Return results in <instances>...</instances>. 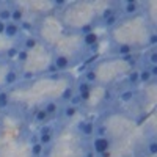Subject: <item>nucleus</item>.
<instances>
[{"label":"nucleus","instance_id":"f257e3e1","mask_svg":"<svg viewBox=\"0 0 157 157\" xmlns=\"http://www.w3.org/2000/svg\"><path fill=\"white\" fill-rule=\"evenodd\" d=\"M110 140L107 137H96L93 140V152L96 154H102V152H105L110 149Z\"/></svg>","mask_w":157,"mask_h":157},{"label":"nucleus","instance_id":"f03ea898","mask_svg":"<svg viewBox=\"0 0 157 157\" xmlns=\"http://www.w3.org/2000/svg\"><path fill=\"white\" fill-rule=\"evenodd\" d=\"M52 64L57 68L58 72H60V71H66V69L71 66V60H69V57L63 55V54H57V55L54 57V60H52Z\"/></svg>","mask_w":157,"mask_h":157},{"label":"nucleus","instance_id":"7ed1b4c3","mask_svg":"<svg viewBox=\"0 0 157 157\" xmlns=\"http://www.w3.org/2000/svg\"><path fill=\"white\" fill-rule=\"evenodd\" d=\"M21 29L17 24H13V22H6L5 24V30H3V36H6L8 39H14L21 35Z\"/></svg>","mask_w":157,"mask_h":157},{"label":"nucleus","instance_id":"20e7f679","mask_svg":"<svg viewBox=\"0 0 157 157\" xmlns=\"http://www.w3.org/2000/svg\"><path fill=\"white\" fill-rule=\"evenodd\" d=\"M121 11L124 13L126 16H134V14H137V13L140 11V3L138 2H132V0H130V2H124L123 5H121Z\"/></svg>","mask_w":157,"mask_h":157},{"label":"nucleus","instance_id":"39448f33","mask_svg":"<svg viewBox=\"0 0 157 157\" xmlns=\"http://www.w3.org/2000/svg\"><path fill=\"white\" fill-rule=\"evenodd\" d=\"M17 80H19V72H17L14 68H11V69L6 71V74H5V77H3V85L13 86V85L17 83Z\"/></svg>","mask_w":157,"mask_h":157},{"label":"nucleus","instance_id":"423d86ee","mask_svg":"<svg viewBox=\"0 0 157 157\" xmlns=\"http://www.w3.org/2000/svg\"><path fill=\"white\" fill-rule=\"evenodd\" d=\"M82 44L85 47H91V46H94V44H99V35L96 32H90L86 35L82 36Z\"/></svg>","mask_w":157,"mask_h":157},{"label":"nucleus","instance_id":"0eeeda50","mask_svg":"<svg viewBox=\"0 0 157 157\" xmlns=\"http://www.w3.org/2000/svg\"><path fill=\"white\" fill-rule=\"evenodd\" d=\"M38 43H39V41H38V38H36L35 35H29V36H25V38H24L22 47H21V49L30 52V50H33V49L38 46Z\"/></svg>","mask_w":157,"mask_h":157},{"label":"nucleus","instance_id":"6e6552de","mask_svg":"<svg viewBox=\"0 0 157 157\" xmlns=\"http://www.w3.org/2000/svg\"><path fill=\"white\" fill-rule=\"evenodd\" d=\"M78 130L82 132V135H85V137H90V135H93L94 134V124L93 123H90V121H80L78 123Z\"/></svg>","mask_w":157,"mask_h":157},{"label":"nucleus","instance_id":"1a4fd4ad","mask_svg":"<svg viewBox=\"0 0 157 157\" xmlns=\"http://www.w3.org/2000/svg\"><path fill=\"white\" fill-rule=\"evenodd\" d=\"M24 16H25V13L21 6H13L11 8V22L13 24H21L24 21Z\"/></svg>","mask_w":157,"mask_h":157},{"label":"nucleus","instance_id":"9d476101","mask_svg":"<svg viewBox=\"0 0 157 157\" xmlns=\"http://www.w3.org/2000/svg\"><path fill=\"white\" fill-rule=\"evenodd\" d=\"M134 52V46L132 44H120L115 47V54L120 55V57H124V55H129Z\"/></svg>","mask_w":157,"mask_h":157},{"label":"nucleus","instance_id":"9b49d317","mask_svg":"<svg viewBox=\"0 0 157 157\" xmlns=\"http://www.w3.org/2000/svg\"><path fill=\"white\" fill-rule=\"evenodd\" d=\"M152 78H154V77L149 74L148 66L143 68V69H138V83H149Z\"/></svg>","mask_w":157,"mask_h":157},{"label":"nucleus","instance_id":"f8f14e48","mask_svg":"<svg viewBox=\"0 0 157 157\" xmlns=\"http://www.w3.org/2000/svg\"><path fill=\"white\" fill-rule=\"evenodd\" d=\"M43 110H44L49 116L55 115V113L58 112V102H57V101H47L44 105H43Z\"/></svg>","mask_w":157,"mask_h":157},{"label":"nucleus","instance_id":"ddd939ff","mask_svg":"<svg viewBox=\"0 0 157 157\" xmlns=\"http://www.w3.org/2000/svg\"><path fill=\"white\" fill-rule=\"evenodd\" d=\"M118 98H120V101H121V102H129V101H132V99L135 98V91H134L132 88H129V90H123Z\"/></svg>","mask_w":157,"mask_h":157},{"label":"nucleus","instance_id":"4468645a","mask_svg":"<svg viewBox=\"0 0 157 157\" xmlns=\"http://www.w3.org/2000/svg\"><path fill=\"white\" fill-rule=\"evenodd\" d=\"M0 22H11V6H3L0 8Z\"/></svg>","mask_w":157,"mask_h":157},{"label":"nucleus","instance_id":"2eb2a0df","mask_svg":"<svg viewBox=\"0 0 157 157\" xmlns=\"http://www.w3.org/2000/svg\"><path fill=\"white\" fill-rule=\"evenodd\" d=\"M10 105V93L5 90L0 91V109H6Z\"/></svg>","mask_w":157,"mask_h":157},{"label":"nucleus","instance_id":"dca6fc26","mask_svg":"<svg viewBox=\"0 0 157 157\" xmlns=\"http://www.w3.org/2000/svg\"><path fill=\"white\" fill-rule=\"evenodd\" d=\"M104 22V27H107V29H112V27H115V25L120 22V16H118V13L116 14H113V16H110V17H107L105 21H102Z\"/></svg>","mask_w":157,"mask_h":157},{"label":"nucleus","instance_id":"f3484780","mask_svg":"<svg viewBox=\"0 0 157 157\" xmlns=\"http://www.w3.org/2000/svg\"><path fill=\"white\" fill-rule=\"evenodd\" d=\"M127 82L129 85H138V69H132L127 72Z\"/></svg>","mask_w":157,"mask_h":157},{"label":"nucleus","instance_id":"a211bd4d","mask_svg":"<svg viewBox=\"0 0 157 157\" xmlns=\"http://www.w3.org/2000/svg\"><path fill=\"white\" fill-rule=\"evenodd\" d=\"M83 80L86 82V83H94L96 80H98V74H96V71L94 69H88L86 72H85V77H83Z\"/></svg>","mask_w":157,"mask_h":157},{"label":"nucleus","instance_id":"6ab92c4d","mask_svg":"<svg viewBox=\"0 0 157 157\" xmlns=\"http://www.w3.org/2000/svg\"><path fill=\"white\" fill-rule=\"evenodd\" d=\"M49 120V115L43 110V109H38L36 112H35V121L36 123H46Z\"/></svg>","mask_w":157,"mask_h":157},{"label":"nucleus","instance_id":"aec40b11","mask_svg":"<svg viewBox=\"0 0 157 157\" xmlns=\"http://www.w3.org/2000/svg\"><path fill=\"white\" fill-rule=\"evenodd\" d=\"M43 149H44V146H43L39 141L32 143V155H33V157H39V155L43 154Z\"/></svg>","mask_w":157,"mask_h":157},{"label":"nucleus","instance_id":"412c9836","mask_svg":"<svg viewBox=\"0 0 157 157\" xmlns=\"http://www.w3.org/2000/svg\"><path fill=\"white\" fill-rule=\"evenodd\" d=\"M75 90H77V93H78V94H80V93H86V91H91V85L86 83L85 80H80V82L77 83Z\"/></svg>","mask_w":157,"mask_h":157},{"label":"nucleus","instance_id":"4be33fe9","mask_svg":"<svg viewBox=\"0 0 157 157\" xmlns=\"http://www.w3.org/2000/svg\"><path fill=\"white\" fill-rule=\"evenodd\" d=\"M17 63H25L29 60V52L27 50H24V49H19L17 50V55H16V58H14Z\"/></svg>","mask_w":157,"mask_h":157},{"label":"nucleus","instance_id":"5701e85b","mask_svg":"<svg viewBox=\"0 0 157 157\" xmlns=\"http://www.w3.org/2000/svg\"><path fill=\"white\" fill-rule=\"evenodd\" d=\"M75 113H77V109L72 107V105H69V104L63 109V115H64V118H72Z\"/></svg>","mask_w":157,"mask_h":157},{"label":"nucleus","instance_id":"b1692460","mask_svg":"<svg viewBox=\"0 0 157 157\" xmlns=\"http://www.w3.org/2000/svg\"><path fill=\"white\" fill-rule=\"evenodd\" d=\"M113 14H116V10H115L113 6H107L105 10L102 11V16H101V19H102V21H105L107 17H110V16H113Z\"/></svg>","mask_w":157,"mask_h":157},{"label":"nucleus","instance_id":"393cba45","mask_svg":"<svg viewBox=\"0 0 157 157\" xmlns=\"http://www.w3.org/2000/svg\"><path fill=\"white\" fill-rule=\"evenodd\" d=\"M17 50H19V47H10V49L5 52V58H6V60H14L16 55H17Z\"/></svg>","mask_w":157,"mask_h":157},{"label":"nucleus","instance_id":"a878e982","mask_svg":"<svg viewBox=\"0 0 157 157\" xmlns=\"http://www.w3.org/2000/svg\"><path fill=\"white\" fill-rule=\"evenodd\" d=\"M72 94H74V90L72 88H66L61 93V101H66V102H69V99L72 98Z\"/></svg>","mask_w":157,"mask_h":157},{"label":"nucleus","instance_id":"bb28decb","mask_svg":"<svg viewBox=\"0 0 157 157\" xmlns=\"http://www.w3.org/2000/svg\"><path fill=\"white\" fill-rule=\"evenodd\" d=\"M82 104V99H80V94H72V98L69 99V105H72V107H75L77 109V105H80Z\"/></svg>","mask_w":157,"mask_h":157},{"label":"nucleus","instance_id":"cd10ccee","mask_svg":"<svg viewBox=\"0 0 157 157\" xmlns=\"http://www.w3.org/2000/svg\"><path fill=\"white\" fill-rule=\"evenodd\" d=\"M148 61H149V64H148V66H152V64H157V50H155V49H152V50L149 52V55H148Z\"/></svg>","mask_w":157,"mask_h":157},{"label":"nucleus","instance_id":"c85d7f7f","mask_svg":"<svg viewBox=\"0 0 157 157\" xmlns=\"http://www.w3.org/2000/svg\"><path fill=\"white\" fill-rule=\"evenodd\" d=\"M90 32H94L93 30V24H85V25H82V27L78 29V33H80L82 36L86 35V33H90Z\"/></svg>","mask_w":157,"mask_h":157},{"label":"nucleus","instance_id":"c756f323","mask_svg":"<svg viewBox=\"0 0 157 157\" xmlns=\"http://www.w3.org/2000/svg\"><path fill=\"white\" fill-rule=\"evenodd\" d=\"M38 141L41 143L43 146H46V145H49V143L52 141V135H39L38 137Z\"/></svg>","mask_w":157,"mask_h":157},{"label":"nucleus","instance_id":"7c9ffc66","mask_svg":"<svg viewBox=\"0 0 157 157\" xmlns=\"http://www.w3.org/2000/svg\"><path fill=\"white\" fill-rule=\"evenodd\" d=\"M35 75H36L35 72H30V71H24V72H22L19 77L22 78V80H33V78H35Z\"/></svg>","mask_w":157,"mask_h":157},{"label":"nucleus","instance_id":"2f4dec72","mask_svg":"<svg viewBox=\"0 0 157 157\" xmlns=\"http://www.w3.org/2000/svg\"><path fill=\"white\" fill-rule=\"evenodd\" d=\"M148 152L151 154V155H154V154H157V141H149V145H148Z\"/></svg>","mask_w":157,"mask_h":157},{"label":"nucleus","instance_id":"473e14b6","mask_svg":"<svg viewBox=\"0 0 157 157\" xmlns=\"http://www.w3.org/2000/svg\"><path fill=\"white\" fill-rule=\"evenodd\" d=\"M39 135H52V129H50V126L44 124V126L41 127V130H39Z\"/></svg>","mask_w":157,"mask_h":157},{"label":"nucleus","instance_id":"72a5a7b5","mask_svg":"<svg viewBox=\"0 0 157 157\" xmlns=\"http://www.w3.org/2000/svg\"><path fill=\"white\" fill-rule=\"evenodd\" d=\"M113 101V91L112 90H107L105 93H104V102H112Z\"/></svg>","mask_w":157,"mask_h":157},{"label":"nucleus","instance_id":"f704fd0d","mask_svg":"<svg viewBox=\"0 0 157 157\" xmlns=\"http://www.w3.org/2000/svg\"><path fill=\"white\" fill-rule=\"evenodd\" d=\"M155 43H157V35L152 32V33H149V38H148V44H149V46H155Z\"/></svg>","mask_w":157,"mask_h":157},{"label":"nucleus","instance_id":"c9c22d12","mask_svg":"<svg viewBox=\"0 0 157 157\" xmlns=\"http://www.w3.org/2000/svg\"><path fill=\"white\" fill-rule=\"evenodd\" d=\"M105 132H107L105 127H98V129H94V134H96L98 137H105Z\"/></svg>","mask_w":157,"mask_h":157},{"label":"nucleus","instance_id":"e433bc0d","mask_svg":"<svg viewBox=\"0 0 157 157\" xmlns=\"http://www.w3.org/2000/svg\"><path fill=\"white\" fill-rule=\"evenodd\" d=\"M148 69H149V74H151L152 77H155V75H157V64H152V66H148Z\"/></svg>","mask_w":157,"mask_h":157},{"label":"nucleus","instance_id":"4c0bfd02","mask_svg":"<svg viewBox=\"0 0 157 157\" xmlns=\"http://www.w3.org/2000/svg\"><path fill=\"white\" fill-rule=\"evenodd\" d=\"M3 30H5V24L0 22V35H3Z\"/></svg>","mask_w":157,"mask_h":157},{"label":"nucleus","instance_id":"58836bf2","mask_svg":"<svg viewBox=\"0 0 157 157\" xmlns=\"http://www.w3.org/2000/svg\"><path fill=\"white\" fill-rule=\"evenodd\" d=\"M101 157H110V152L109 151H105V152H102V154H99Z\"/></svg>","mask_w":157,"mask_h":157},{"label":"nucleus","instance_id":"ea45409f","mask_svg":"<svg viewBox=\"0 0 157 157\" xmlns=\"http://www.w3.org/2000/svg\"><path fill=\"white\" fill-rule=\"evenodd\" d=\"M85 157H94V152H93V151H90V152H86Z\"/></svg>","mask_w":157,"mask_h":157},{"label":"nucleus","instance_id":"a19ab883","mask_svg":"<svg viewBox=\"0 0 157 157\" xmlns=\"http://www.w3.org/2000/svg\"><path fill=\"white\" fill-rule=\"evenodd\" d=\"M0 135H2V132H0Z\"/></svg>","mask_w":157,"mask_h":157}]
</instances>
